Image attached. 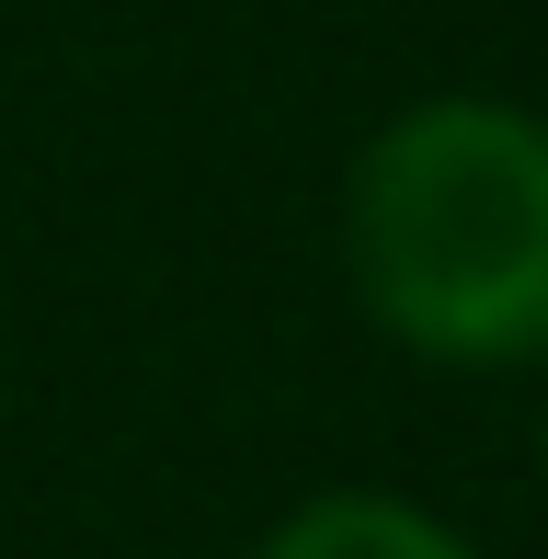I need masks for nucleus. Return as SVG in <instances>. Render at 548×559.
<instances>
[{"mask_svg":"<svg viewBox=\"0 0 548 559\" xmlns=\"http://www.w3.org/2000/svg\"><path fill=\"white\" fill-rule=\"evenodd\" d=\"M537 468H548V400H537Z\"/></svg>","mask_w":548,"mask_h":559,"instance_id":"7ed1b4c3","label":"nucleus"},{"mask_svg":"<svg viewBox=\"0 0 548 559\" xmlns=\"http://www.w3.org/2000/svg\"><path fill=\"white\" fill-rule=\"evenodd\" d=\"M355 309L422 366H548V115L422 92L343 171Z\"/></svg>","mask_w":548,"mask_h":559,"instance_id":"f257e3e1","label":"nucleus"},{"mask_svg":"<svg viewBox=\"0 0 548 559\" xmlns=\"http://www.w3.org/2000/svg\"><path fill=\"white\" fill-rule=\"evenodd\" d=\"M252 559H480V548L401 491H309L252 537Z\"/></svg>","mask_w":548,"mask_h":559,"instance_id":"f03ea898","label":"nucleus"}]
</instances>
